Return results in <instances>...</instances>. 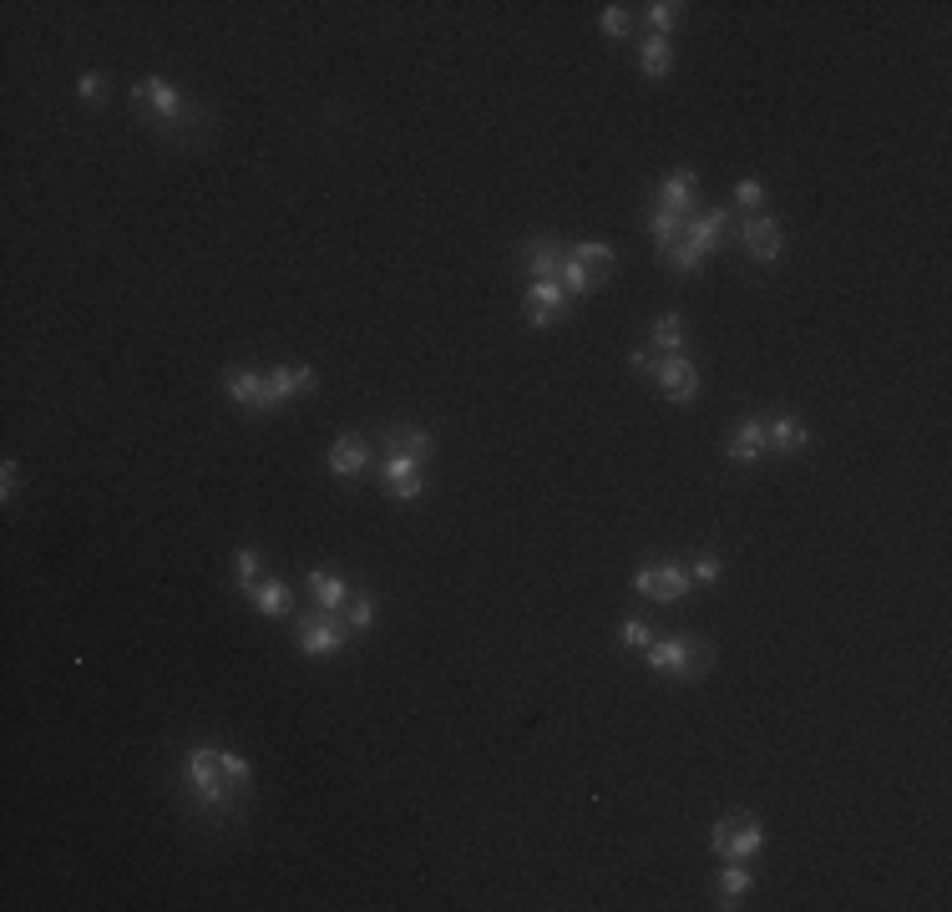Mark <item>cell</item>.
<instances>
[{
  "mask_svg": "<svg viewBox=\"0 0 952 912\" xmlns=\"http://www.w3.org/2000/svg\"><path fill=\"white\" fill-rule=\"evenodd\" d=\"M183 791H188L193 811H203V816H233L238 801H244V791H238L228 781V771H223L218 745H198V750L183 755Z\"/></svg>",
  "mask_w": 952,
  "mask_h": 912,
  "instance_id": "cell-1",
  "label": "cell"
},
{
  "mask_svg": "<svg viewBox=\"0 0 952 912\" xmlns=\"http://www.w3.org/2000/svg\"><path fill=\"white\" fill-rule=\"evenodd\" d=\"M644 664L654 674H674V679H699L709 664H714V649L694 634H679V639H654L644 649Z\"/></svg>",
  "mask_w": 952,
  "mask_h": 912,
  "instance_id": "cell-2",
  "label": "cell"
},
{
  "mask_svg": "<svg viewBox=\"0 0 952 912\" xmlns=\"http://www.w3.org/2000/svg\"><path fill=\"white\" fill-rule=\"evenodd\" d=\"M132 107L142 112V117H152V122H163V127H188L198 112L188 107V97L173 87V82H163V76H142V82L132 87Z\"/></svg>",
  "mask_w": 952,
  "mask_h": 912,
  "instance_id": "cell-3",
  "label": "cell"
},
{
  "mask_svg": "<svg viewBox=\"0 0 952 912\" xmlns=\"http://www.w3.org/2000/svg\"><path fill=\"white\" fill-rule=\"evenodd\" d=\"M709 842H714V857L720 862H750L765 847V826L755 816H720Z\"/></svg>",
  "mask_w": 952,
  "mask_h": 912,
  "instance_id": "cell-4",
  "label": "cell"
},
{
  "mask_svg": "<svg viewBox=\"0 0 952 912\" xmlns=\"http://www.w3.org/2000/svg\"><path fill=\"white\" fill-rule=\"evenodd\" d=\"M568 304H573V294L563 289V279H532V289L522 294V315L532 330H547L568 315Z\"/></svg>",
  "mask_w": 952,
  "mask_h": 912,
  "instance_id": "cell-5",
  "label": "cell"
},
{
  "mask_svg": "<svg viewBox=\"0 0 952 912\" xmlns=\"http://www.w3.org/2000/svg\"><path fill=\"white\" fill-rule=\"evenodd\" d=\"M628 583H633V593H649V598H659V603H679V598L694 588V578H689L684 563H649V568L633 573Z\"/></svg>",
  "mask_w": 952,
  "mask_h": 912,
  "instance_id": "cell-6",
  "label": "cell"
},
{
  "mask_svg": "<svg viewBox=\"0 0 952 912\" xmlns=\"http://www.w3.org/2000/svg\"><path fill=\"white\" fill-rule=\"evenodd\" d=\"M294 639H299V649L309 654V659H325V654H335V649H345V639H350V624L345 619H335V614H320V619H294Z\"/></svg>",
  "mask_w": 952,
  "mask_h": 912,
  "instance_id": "cell-7",
  "label": "cell"
},
{
  "mask_svg": "<svg viewBox=\"0 0 952 912\" xmlns=\"http://www.w3.org/2000/svg\"><path fill=\"white\" fill-rule=\"evenodd\" d=\"M223 391H228V401L249 406V411H269V380H264V370H254V365L223 370Z\"/></svg>",
  "mask_w": 952,
  "mask_h": 912,
  "instance_id": "cell-8",
  "label": "cell"
},
{
  "mask_svg": "<svg viewBox=\"0 0 952 912\" xmlns=\"http://www.w3.org/2000/svg\"><path fill=\"white\" fill-rule=\"evenodd\" d=\"M654 380H659V391H664L669 401H694V396H699V370H694V360H684V355H664V360L654 365Z\"/></svg>",
  "mask_w": 952,
  "mask_h": 912,
  "instance_id": "cell-9",
  "label": "cell"
},
{
  "mask_svg": "<svg viewBox=\"0 0 952 912\" xmlns=\"http://www.w3.org/2000/svg\"><path fill=\"white\" fill-rule=\"evenodd\" d=\"M264 380H269V411H279L284 401L320 386V375H314L309 365H274V370H264Z\"/></svg>",
  "mask_w": 952,
  "mask_h": 912,
  "instance_id": "cell-10",
  "label": "cell"
},
{
  "mask_svg": "<svg viewBox=\"0 0 952 912\" xmlns=\"http://www.w3.org/2000/svg\"><path fill=\"white\" fill-rule=\"evenodd\" d=\"M699 259H709L714 249H720V239H725V213L720 208H704V213H689L684 218V234H679Z\"/></svg>",
  "mask_w": 952,
  "mask_h": 912,
  "instance_id": "cell-11",
  "label": "cell"
},
{
  "mask_svg": "<svg viewBox=\"0 0 952 912\" xmlns=\"http://www.w3.org/2000/svg\"><path fill=\"white\" fill-rule=\"evenodd\" d=\"M309 593H314V608H320V614H340V608L350 603V583L335 568H314L309 573Z\"/></svg>",
  "mask_w": 952,
  "mask_h": 912,
  "instance_id": "cell-12",
  "label": "cell"
},
{
  "mask_svg": "<svg viewBox=\"0 0 952 912\" xmlns=\"http://www.w3.org/2000/svg\"><path fill=\"white\" fill-rule=\"evenodd\" d=\"M745 249H750V259L775 264V259H780V223H775V218H765V213L745 218Z\"/></svg>",
  "mask_w": 952,
  "mask_h": 912,
  "instance_id": "cell-13",
  "label": "cell"
},
{
  "mask_svg": "<svg viewBox=\"0 0 952 912\" xmlns=\"http://www.w3.org/2000/svg\"><path fill=\"white\" fill-rule=\"evenodd\" d=\"M694 188H699V178H694V168H679V173H669L664 178V188H659V208H669V213H679V218H689L694 213Z\"/></svg>",
  "mask_w": 952,
  "mask_h": 912,
  "instance_id": "cell-14",
  "label": "cell"
},
{
  "mask_svg": "<svg viewBox=\"0 0 952 912\" xmlns=\"http://www.w3.org/2000/svg\"><path fill=\"white\" fill-rule=\"evenodd\" d=\"M370 467V441L365 436H340L330 446V472L335 477H360Z\"/></svg>",
  "mask_w": 952,
  "mask_h": 912,
  "instance_id": "cell-15",
  "label": "cell"
},
{
  "mask_svg": "<svg viewBox=\"0 0 952 912\" xmlns=\"http://www.w3.org/2000/svg\"><path fill=\"white\" fill-rule=\"evenodd\" d=\"M765 441H770V451L790 456V451H806V446H811V431H806L796 416L775 411V416H770V426H765Z\"/></svg>",
  "mask_w": 952,
  "mask_h": 912,
  "instance_id": "cell-16",
  "label": "cell"
},
{
  "mask_svg": "<svg viewBox=\"0 0 952 912\" xmlns=\"http://www.w3.org/2000/svg\"><path fill=\"white\" fill-rule=\"evenodd\" d=\"M765 451H770L765 426H760V421H740V426H735V436H730V462H735V467H755Z\"/></svg>",
  "mask_w": 952,
  "mask_h": 912,
  "instance_id": "cell-17",
  "label": "cell"
},
{
  "mask_svg": "<svg viewBox=\"0 0 952 912\" xmlns=\"http://www.w3.org/2000/svg\"><path fill=\"white\" fill-rule=\"evenodd\" d=\"M563 249L552 244V239H532L527 249H522V269L532 274V279H558V269H563Z\"/></svg>",
  "mask_w": 952,
  "mask_h": 912,
  "instance_id": "cell-18",
  "label": "cell"
},
{
  "mask_svg": "<svg viewBox=\"0 0 952 912\" xmlns=\"http://www.w3.org/2000/svg\"><path fill=\"white\" fill-rule=\"evenodd\" d=\"M390 451H401V456H416V462H426V456L436 451V436L426 426H395L390 431Z\"/></svg>",
  "mask_w": 952,
  "mask_h": 912,
  "instance_id": "cell-19",
  "label": "cell"
},
{
  "mask_svg": "<svg viewBox=\"0 0 952 912\" xmlns=\"http://www.w3.org/2000/svg\"><path fill=\"white\" fill-rule=\"evenodd\" d=\"M755 887V872L745 867V862H730L725 872H720V882H714V892H720V907H740L735 897H745Z\"/></svg>",
  "mask_w": 952,
  "mask_h": 912,
  "instance_id": "cell-20",
  "label": "cell"
},
{
  "mask_svg": "<svg viewBox=\"0 0 952 912\" xmlns=\"http://www.w3.org/2000/svg\"><path fill=\"white\" fill-rule=\"evenodd\" d=\"M649 234H654V244H659V254H669V249L679 244V234H684V218L654 203V213H649Z\"/></svg>",
  "mask_w": 952,
  "mask_h": 912,
  "instance_id": "cell-21",
  "label": "cell"
},
{
  "mask_svg": "<svg viewBox=\"0 0 952 912\" xmlns=\"http://www.w3.org/2000/svg\"><path fill=\"white\" fill-rule=\"evenodd\" d=\"M375 614H380L375 593H370V588H360V593L345 603V624H350V634H370V629H375Z\"/></svg>",
  "mask_w": 952,
  "mask_h": 912,
  "instance_id": "cell-22",
  "label": "cell"
},
{
  "mask_svg": "<svg viewBox=\"0 0 952 912\" xmlns=\"http://www.w3.org/2000/svg\"><path fill=\"white\" fill-rule=\"evenodd\" d=\"M249 603L259 608V614H269V619H284V614H289V588H284V583H254V588H249Z\"/></svg>",
  "mask_w": 952,
  "mask_h": 912,
  "instance_id": "cell-23",
  "label": "cell"
},
{
  "mask_svg": "<svg viewBox=\"0 0 952 912\" xmlns=\"http://www.w3.org/2000/svg\"><path fill=\"white\" fill-rule=\"evenodd\" d=\"M639 66H644V76H669V66H674L669 36H649V41L639 46Z\"/></svg>",
  "mask_w": 952,
  "mask_h": 912,
  "instance_id": "cell-24",
  "label": "cell"
},
{
  "mask_svg": "<svg viewBox=\"0 0 952 912\" xmlns=\"http://www.w3.org/2000/svg\"><path fill=\"white\" fill-rule=\"evenodd\" d=\"M654 340H659L664 355H684V340H689L684 315H659V320H654Z\"/></svg>",
  "mask_w": 952,
  "mask_h": 912,
  "instance_id": "cell-25",
  "label": "cell"
},
{
  "mask_svg": "<svg viewBox=\"0 0 952 912\" xmlns=\"http://www.w3.org/2000/svg\"><path fill=\"white\" fill-rule=\"evenodd\" d=\"M568 259H578L583 269H598V274H608V269H613V244H603V239H583L578 249H568Z\"/></svg>",
  "mask_w": 952,
  "mask_h": 912,
  "instance_id": "cell-26",
  "label": "cell"
},
{
  "mask_svg": "<svg viewBox=\"0 0 952 912\" xmlns=\"http://www.w3.org/2000/svg\"><path fill=\"white\" fill-rule=\"evenodd\" d=\"M259 568H264V558H259L254 548H238V553H233V583L244 588V593L259 583Z\"/></svg>",
  "mask_w": 952,
  "mask_h": 912,
  "instance_id": "cell-27",
  "label": "cell"
},
{
  "mask_svg": "<svg viewBox=\"0 0 952 912\" xmlns=\"http://www.w3.org/2000/svg\"><path fill=\"white\" fill-rule=\"evenodd\" d=\"M416 472H421V462H416V456H401V451H390L385 462H380L385 487H390V482H406V477H416Z\"/></svg>",
  "mask_w": 952,
  "mask_h": 912,
  "instance_id": "cell-28",
  "label": "cell"
},
{
  "mask_svg": "<svg viewBox=\"0 0 952 912\" xmlns=\"http://www.w3.org/2000/svg\"><path fill=\"white\" fill-rule=\"evenodd\" d=\"M558 279H563V289H568V294H588V289H593V269H583L578 259H563Z\"/></svg>",
  "mask_w": 952,
  "mask_h": 912,
  "instance_id": "cell-29",
  "label": "cell"
},
{
  "mask_svg": "<svg viewBox=\"0 0 952 912\" xmlns=\"http://www.w3.org/2000/svg\"><path fill=\"white\" fill-rule=\"evenodd\" d=\"M679 16H684V6H674V0H654V6H649V26H654V36L674 31Z\"/></svg>",
  "mask_w": 952,
  "mask_h": 912,
  "instance_id": "cell-30",
  "label": "cell"
},
{
  "mask_svg": "<svg viewBox=\"0 0 952 912\" xmlns=\"http://www.w3.org/2000/svg\"><path fill=\"white\" fill-rule=\"evenodd\" d=\"M598 26H603V36H628V26H633V16H628V6H603V16H598Z\"/></svg>",
  "mask_w": 952,
  "mask_h": 912,
  "instance_id": "cell-31",
  "label": "cell"
},
{
  "mask_svg": "<svg viewBox=\"0 0 952 912\" xmlns=\"http://www.w3.org/2000/svg\"><path fill=\"white\" fill-rule=\"evenodd\" d=\"M689 578L709 588V583H720V578H725V563H720V558H714V553H704V558H699V563L689 568Z\"/></svg>",
  "mask_w": 952,
  "mask_h": 912,
  "instance_id": "cell-32",
  "label": "cell"
},
{
  "mask_svg": "<svg viewBox=\"0 0 952 912\" xmlns=\"http://www.w3.org/2000/svg\"><path fill=\"white\" fill-rule=\"evenodd\" d=\"M735 203H740V208H765V183L740 178V183H735Z\"/></svg>",
  "mask_w": 952,
  "mask_h": 912,
  "instance_id": "cell-33",
  "label": "cell"
},
{
  "mask_svg": "<svg viewBox=\"0 0 952 912\" xmlns=\"http://www.w3.org/2000/svg\"><path fill=\"white\" fill-rule=\"evenodd\" d=\"M76 97H82V102H102V97H107V76H102V71H87L82 82H76Z\"/></svg>",
  "mask_w": 952,
  "mask_h": 912,
  "instance_id": "cell-34",
  "label": "cell"
},
{
  "mask_svg": "<svg viewBox=\"0 0 952 912\" xmlns=\"http://www.w3.org/2000/svg\"><path fill=\"white\" fill-rule=\"evenodd\" d=\"M421 492H426V477H421V472L406 477V482H390V497H395V502H421Z\"/></svg>",
  "mask_w": 952,
  "mask_h": 912,
  "instance_id": "cell-35",
  "label": "cell"
},
{
  "mask_svg": "<svg viewBox=\"0 0 952 912\" xmlns=\"http://www.w3.org/2000/svg\"><path fill=\"white\" fill-rule=\"evenodd\" d=\"M21 492V462H6L0 467V502H16Z\"/></svg>",
  "mask_w": 952,
  "mask_h": 912,
  "instance_id": "cell-36",
  "label": "cell"
},
{
  "mask_svg": "<svg viewBox=\"0 0 952 912\" xmlns=\"http://www.w3.org/2000/svg\"><path fill=\"white\" fill-rule=\"evenodd\" d=\"M623 644L628 649H649L654 639H649V624L644 619H623Z\"/></svg>",
  "mask_w": 952,
  "mask_h": 912,
  "instance_id": "cell-37",
  "label": "cell"
},
{
  "mask_svg": "<svg viewBox=\"0 0 952 912\" xmlns=\"http://www.w3.org/2000/svg\"><path fill=\"white\" fill-rule=\"evenodd\" d=\"M628 365L639 370V375H654V365H659V360H654L649 350H633V355H628Z\"/></svg>",
  "mask_w": 952,
  "mask_h": 912,
  "instance_id": "cell-38",
  "label": "cell"
}]
</instances>
